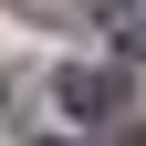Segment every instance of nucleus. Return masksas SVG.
I'll return each mask as SVG.
<instances>
[{
  "label": "nucleus",
  "mask_w": 146,
  "mask_h": 146,
  "mask_svg": "<svg viewBox=\"0 0 146 146\" xmlns=\"http://www.w3.org/2000/svg\"><path fill=\"white\" fill-rule=\"evenodd\" d=\"M63 115L73 125H115L125 115V84H115V73H63Z\"/></svg>",
  "instance_id": "obj_1"
},
{
  "label": "nucleus",
  "mask_w": 146,
  "mask_h": 146,
  "mask_svg": "<svg viewBox=\"0 0 146 146\" xmlns=\"http://www.w3.org/2000/svg\"><path fill=\"white\" fill-rule=\"evenodd\" d=\"M115 42H125V52H146V0H115Z\"/></svg>",
  "instance_id": "obj_2"
},
{
  "label": "nucleus",
  "mask_w": 146,
  "mask_h": 146,
  "mask_svg": "<svg viewBox=\"0 0 146 146\" xmlns=\"http://www.w3.org/2000/svg\"><path fill=\"white\" fill-rule=\"evenodd\" d=\"M31 21H84V11H94V0H21Z\"/></svg>",
  "instance_id": "obj_3"
}]
</instances>
